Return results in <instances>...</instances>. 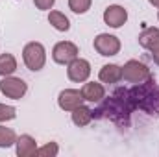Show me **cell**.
<instances>
[{"mask_svg":"<svg viewBox=\"0 0 159 157\" xmlns=\"http://www.w3.org/2000/svg\"><path fill=\"white\" fill-rule=\"evenodd\" d=\"M150 52H152V59H154V63L159 67V46H156V48L150 50Z\"/></svg>","mask_w":159,"mask_h":157,"instance_id":"603a6c76","label":"cell"},{"mask_svg":"<svg viewBox=\"0 0 159 157\" xmlns=\"http://www.w3.org/2000/svg\"><path fill=\"white\" fill-rule=\"evenodd\" d=\"M93 46L100 56L111 57V56H117L120 52V39L117 35H111V34H98L93 41Z\"/></svg>","mask_w":159,"mask_h":157,"instance_id":"8992f818","label":"cell"},{"mask_svg":"<svg viewBox=\"0 0 159 157\" xmlns=\"http://www.w3.org/2000/svg\"><path fill=\"white\" fill-rule=\"evenodd\" d=\"M81 104H83V96H81V91H78V89H63L59 92V96H57L59 109H63L67 113L74 111Z\"/></svg>","mask_w":159,"mask_h":157,"instance_id":"9c48e42d","label":"cell"},{"mask_svg":"<svg viewBox=\"0 0 159 157\" xmlns=\"http://www.w3.org/2000/svg\"><path fill=\"white\" fill-rule=\"evenodd\" d=\"M93 0H69V7L76 13V15H83L91 9Z\"/></svg>","mask_w":159,"mask_h":157,"instance_id":"d6986e66","label":"cell"},{"mask_svg":"<svg viewBox=\"0 0 159 157\" xmlns=\"http://www.w3.org/2000/svg\"><path fill=\"white\" fill-rule=\"evenodd\" d=\"M17 117V109L13 105H6V104H0V122H9Z\"/></svg>","mask_w":159,"mask_h":157,"instance_id":"44dd1931","label":"cell"},{"mask_svg":"<svg viewBox=\"0 0 159 157\" xmlns=\"http://www.w3.org/2000/svg\"><path fill=\"white\" fill-rule=\"evenodd\" d=\"M57 154H59L57 142H46L44 146L37 148V155H41V157H56Z\"/></svg>","mask_w":159,"mask_h":157,"instance_id":"ffe728a7","label":"cell"},{"mask_svg":"<svg viewBox=\"0 0 159 157\" xmlns=\"http://www.w3.org/2000/svg\"><path fill=\"white\" fill-rule=\"evenodd\" d=\"M135 109L137 107L133 104L131 92L128 89H119L100 105L98 111H93V117H106L119 124H128V118Z\"/></svg>","mask_w":159,"mask_h":157,"instance_id":"6da1fadb","label":"cell"},{"mask_svg":"<svg viewBox=\"0 0 159 157\" xmlns=\"http://www.w3.org/2000/svg\"><path fill=\"white\" fill-rule=\"evenodd\" d=\"M17 142V135L11 128L0 126V148H9Z\"/></svg>","mask_w":159,"mask_h":157,"instance_id":"ac0fdd59","label":"cell"},{"mask_svg":"<svg viewBox=\"0 0 159 157\" xmlns=\"http://www.w3.org/2000/svg\"><path fill=\"white\" fill-rule=\"evenodd\" d=\"M128 20V11L119 6V4H113V6H107L106 11H104V22L109 26V28H122Z\"/></svg>","mask_w":159,"mask_h":157,"instance_id":"30bf717a","label":"cell"},{"mask_svg":"<svg viewBox=\"0 0 159 157\" xmlns=\"http://www.w3.org/2000/svg\"><path fill=\"white\" fill-rule=\"evenodd\" d=\"M98 79L102 83H119L122 79V67L120 65H115V63H107L100 69L98 72Z\"/></svg>","mask_w":159,"mask_h":157,"instance_id":"4fadbf2b","label":"cell"},{"mask_svg":"<svg viewBox=\"0 0 159 157\" xmlns=\"http://www.w3.org/2000/svg\"><path fill=\"white\" fill-rule=\"evenodd\" d=\"M157 19H159V13H157Z\"/></svg>","mask_w":159,"mask_h":157,"instance_id":"d4e9b609","label":"cell"},{"mask_svg":"<svg viewBox=\"0 0 159 157\" xmlns=\"http://www.w3.org/2000/svg\"><path fill=\"white\" fill-rule=\"evenodd\" d=\"M150 78H152V72H150V69L143 61L129 59L122 67V79L128 81V83L137 85V83H143V81H146V79H150Z\"/></svg>","mask_w":159,"mask_h":157,"instance_id":"277c9868","label":"cell"},{"mask_svg":"<svg viewBox=\"0 0 159 157\" xmlns=\"http://www.w3.org/2000/svg\"><path fill=\"white\" fill-rule=\"evenodd\" d=\"M80 54L78 46L72 41H59L52 48V59L57 65H69L72 59H76Z\"/></svg>","mask_w":159,"mask_h":157,"instance_id":"52a82bcc","label":"cell"},{"mask_svg":"<svg viewBox=\"0 0 159 157\" xmlns=\"http://www.w3.org/2000/svg\"><path fill=\"white\" fill-rule=\"evenodd\" d=\"M80 91H81L83 100L93 102V104H100L106 98V87L98 81H85Z\"/></svg>","mask_w":159,"mask_h":157,"instance_id":"8fae6325","label":"cell"},{"mask_svg":"<svg viewBox=\"0 0 159 157\" xmlns=\"http://www.w3.org/2000/svg\"><path fill=\"white\" fill-rule=\"evenodd\" d=\"M139 44L146 50H154L156 46H159V28H144L139 34Z\"/></svg>","mask_w":159,"mask_h":157,"instance_id":"5bb4252c","label":"cell"},{"mask_svg":"<svg viewBox=\"0 0 159 157\" xmlns=\"http://www.w3.org/2000/svg\"><path fill=\"white\" fill-rule=\"evenodd\" d=\"M0 91L6 98H11V100H20L24 98V94L28 92V85L22 78H17V76H4L0 79Z\"/></svg>","mask_w":159,"mask_h":157,"instance_id":"5b68a950","label":"cell"},{"mask_svg":"<svg viewBox=\"0 0 159 157\" xmlns=\"http://www.w3.org/2000/svg\"><path fill=\"white\" fill-rule=\"evenodd\" d=\"M48 22H50V26L52 28H56L57 32H69L70 30V20H69V17L65 15V13H61V11H50L48 13Z\"/></svg>","mask_w":159,"mask_h":157,"instance_id":"2e32d148","label":"cell"},{"mask_svg":"<svg viewBox=\"0 0 159 157\" xmlns=\"http://www.w3.org/2000/svg\"><path fill=\"white\" fill-rule=\"evenodd\" d=\"M22 61L32 72H39L41 69L46 65V48L37 41H32V43L24 44V48H22Z\"/></svg>","mask_w":159,"mask_h":157,"instance_id":"3957f363","label":"cell"},{"mask_svg":"<svg viewBox=\"0 0 159 157\" xmlns=\"http://www.w3.org/2000/svg\"><path fill=\"white\" fill-rule=\"evenodd\" d=\"M148 2H150L154 7H157V9H159V0H148Z\"/></svg>","mask_w":159,"mask_h":157,"instance_id":"cb8c5ba5","label":"cell"},{"mask_svg":"<svg viewBox=\"0 0 159 157\" xmlns=\"http://www.w3.org/2000/svg\"><path fill=\"white\" fill-rule=\"evenodd\" d=\"M135 107L143 109L148 115H159V85L154 78L137 83L129 89Z\"/></svg>","mask_w":159,"mask_h":157,"instance_id":"7a4b0ae2","label":"cell"},{"mask_svg":"<svg viewBox=\"0 0 159 157\" xmlns=\"http://www.w3.org/2000/svg\"><path fill=\"white\" fill-rule=\"evenodd\" d=\"M70 118H72V124L74 126H78V128H85V126H89L91 124V120H93V109H89L87 105H78L74 111H70Z\"/></svg>","mask_w":159,"mask_h":157,"instance_id":"9a60e30c","label":"cell"},{"mask_svg":"<svg viewBox=\"0 0 159 157\" xmlns=\"http://www.w3.org/2000/svg\"><path fill=\"white\" fill-rule=\"evenodd\" d=\"M34 4H35V7L41 9V11H50L54 7L56 0H34Z\"/></svg>","mask_w":159,"mask_h":157,"instance_id":"7402d4cb","label":"cell"},{"mask_svg":"<svg viewBox=\"0 0 159 157\" xmlns=\"http://www.w3.org/2000/svg\"><path fill=\"white\" fill-rule=\"evenodd\" d=\"M37 142L32 135L24 133L20 137H17V142H15V150H17V155L19 157H34L37 155Z\"/></svg>","mask_w":159,"mask_h":157,"instance_id":"7c38bea8","label":"cell"},{"mask_svg":"<svg viewBox=\"0 0 159 157\" xmlns=\"http://www.w3.org/2000/svg\"><path fill=\"white\" fill-rule=\"evenodd\" d=\"M17 70V59L13 54H2L0 56V78L11 76Z\"/></svg>","mask_w":159,"mask_h":157,"instance_id":"e0dca14e","label":"cell"},{"mask_svg":"<svg viewBox=\"0 0 159 157\" xmlns=\"http://www.w3.org/2000/svg\"><path fill=\"white\" fill-rule=\"evenodd\" d=\"M67 76L74 83H85L91 76V63L83 57H76L67 65Z\"/></svg>","mask_w":159,"mask_h":157,"instance_id":"ba28073f","label":"cell"}]
</instances>
